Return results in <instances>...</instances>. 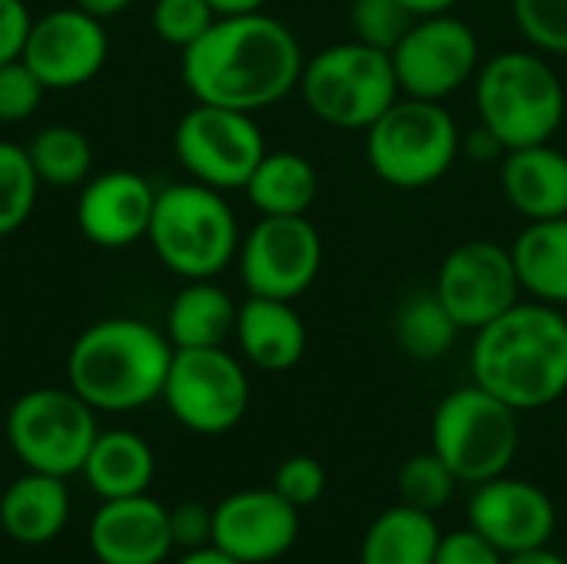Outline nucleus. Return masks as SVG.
<instances>
[{
	"mask_svg": "<svg viewBox=\"0 0 567 564\" xmlns=\"http://www.w3.org/2000/svg\"><path fill=\"white\" fill-rule=\"evenodd\" d=\"M302 47L296 33L262 13H226L183 50V83L196 103L256 113L299 86Z\"/></svg>",
	"mask_w": 567,
	"mask_h": 564,
	"instance_id": "obj_1",
	"label": "nucleus"
},
{
	"mask_svg": "<svg viewBox=\"0 0 567 564\" xmlns=\"http://www.w3.org/2000/svg\"><path fill=\"white\" fill-rule=\"evenodd\" d=\"M472 382L515 412L555 406L567 392V319L545 302H515L472 342Z\"/></svg>",
	"mask_w": 567,
	"mask_h": 564,
	"instance_id": "obj_2",
	"label": "nucleus"
},
{
	"mask_svg": "<svg viewBox=\"0 0 567 564\" xmlns=\"http://www.w3.org/2000/svg\"><path fill=\"white\" fill-rule=\"evenodd\" d=\"M173 352L169 336L143 319H100L70 346L66 386L96 412H133L163 396Z\"/></svg>",
	"mask_w": 567,
	"mask_h": 564,
	"instance_id": "obj_3",
	"label": "nucleus"
},
{
	"mask_svg": "<svg viewBox=\"0 0 567 564\" xmlns=\"http://www.w3.org/2000/svg\"><path fill=\"white\" fill-rule=\"evenodd\" d=\"M482 126L508 150L551 143L561 130L567 96L555 66L535 50H502L475 76Z\"/></svg>",
	"mask_w": 567,
	"mask_h": 564,
	"instance_id": "obj_4",
	"label": "nucleus"
},
{
	"mask_svg": "<svg viewBox=\"0 0 567 564\" xmlns=\"http://www.w3.org/2000/svg\"><path fill=\"white\" fill-rule=\"evenodd\" d=\"M146 239L179 279H216L239 253V223L223 189L186 180L156 189Z\"/></svg>",
	"mask_w": 567,
	"mask_h": 564,
	"instance_id": "obj_5",
	"label": "nucleus"
},
{
	"mask_svg": "<svg viewBox=\"0 0 567 564\" xmlns=\"http://www.w3.org/2000/svg\"><path fill=\"white\" fill-rule=\"evenodd\" d=\"M458 153V123L439 100L399 96L365 130V160L372 173L395 189H422L439 183Z\"/></svg>",
	"mask_w": 567,
	"mask_h": 564,
	"instance_id": "obj_6",
	"label": "nucleus"
},
{
	"mask_svg": "<svg viewBox=\"0 0 567 564\" xmlns=\"http://www.w3.org/2000/svg\"><path fill=\"white\" fill-rule=\"evenodd\" d=\"M296 90H302L309 113L336 130H369L402 96L392 53L359 40L309 57Z\"/></svg>",
	"mask_w": 567,
	"mask_h": 564,
	"instance_id": "obj_7",
	"label": "nucleus"
},
{
	"mask_svg": "<svg viewBox=\"0 0 567 564\" xmlns=\"http://www.w3.org/2000/svg\"><path fill=\"white\" fill-rule=\"evenodd\" d=\"M518 416L482 386L449 392L432 416V452L455 472L458 482L482 485L512 469L522 442Z\"/></svg>",
	"mask_w": 567,
	"mask_h": 564,
	"instance_id": "obj_8",
	"label": "nucleus"
},
{
	"mask_svg": "<svg viewBox=\"0 0 567 564\" xmlns=\"http://www.w3.org/2000/svg\"><path fill=\"white\" fill-rule=\"evenodd\" d=\"M100 435L96 409L66 389H30L7 412L10 452L30 472L80 475L93 439Z\"/></svg>",
	"mask_w": 567,
	"mask_h": 564,
	"instance_id": "obj_9",
	"label": "nucleus"
},
{
	"mask_svg": "<svg viewBox=\"0 0 567 564\" xmlns=\"http://www.w3.org/2000/svg\"><path fill=\"white\" fill-rule=\"evenodd\" d=\"M169 416L196 435H223L249 412V376L243 362L216 349H176L159 396Z\"/></svg>",
	"mask_w": 567,
	"mask_h": 564,
	"instance_id": "obj_10",
	"label": "nucleus"
},
{
	"mask_svg": "<svg viewBox=\"0 0 567 564\" xmlns=\"http://www.w3.org/2000/svg\"><path fill=\"white\" fill-rule=\"evenodd\" d=\"M173 150L196 183L226 193L246 186V180L266 156V140L252 113L196 103L176 123Z\"/></svg>",
	"mask_w": 567,
	"mask_h": 564,
	"instance_id": "obj_11",
	"label": "nucleus"
},
{
	"mask_svg": "<svg viewBox=\"0 0 567 564\" xmlns=\"http://www.w3.org/2000/svg\"><path fill=\"white\" fill-rule=\"evenodd\" d=\"M236 256L249 296L292 302L322 269V239L306 216H259Z\"/></svg>",
	"mask_w": 567,
	"mask_h": 564,
	"instance_id": "obj_12",
	"label": "nucleus"
},
{
	"mask_svg": "<svg viewBox=\"0 0 567 564\" xmlns=\"http://www.w3.org/2000/svg\"><path fill=\"white\" fill-rule=\"evenodd\" d=\"M478 57L482 47L475 30L452 13L419 17L392 50L402 96L439 103L478 73Z\"/></svg>",
	"mask_w": 567,
	"mask_h": 564,
	"instance_id": "obj_13",
	"label": "nucleus"
},
{
	"mask_svg": "<svg viewBox=\"0 0 567 564\" xmlns=\"http://www.w3.org/2000/svg\"><path fill=\"white\" fill-rule=\"evenodd\" d=\"M435 293L462 332H478L482 326L495 322L502 312L522 302L512 246L495 239H468L455 246L439 269Z\"/></svg>",
	"mask_w": 567,
	"mask_h": 564,
	"instance_id": "obj_14",
	"label": "nucleus"
},
{
	"mask_svg": "<svg viewBox=\"0 0 567 564\" xmlns=\"http://www.w3.org/2000/svg\"><path fill=\"white\" fill-rule=\"evenodd\" d=\"M106 53L110 40L103 20L80 7H60L33 20L23 63L47 90H76L103 70Z\"/></svg>",
	"mask_w": 567,
	"mask_h": 564,
	"instance_id": "obj_15",
	"label": "nucleus"
},
{
	"mask_svg": "<svg viewBox=\"0 0 567 564\" xmlns=\"http://www.w3.org/2000/svg\"><path fill=\"white\" fill-rule=\"evenodd\" d=\"M468 525L485 535L502 555L545 548L555 535L558 512L545 489L508 472L475 485L468 499Z\"/></svg>",
	"mask_w": 567,
	"mask_h": 564,
	"instance_id": "obj_16",
	"label": "nucleus"
},
{
	"mask_svg": "<svg viewBox=\"0 0 567 564\" xmlns=\"http://www.w3.org/2000/svg\"><path fill=\"white\" fill-rule=\"evenodd\" d=\"M299 509L276 489H246L213 509V545L243 564H269L292 552Z\"/></svg>",
	"mask_w": 567,
	"mask_h": 564,
	"instance_id": "obj_17",
	"label": "nucleus"
},
{
	"mask_svg": "<svg viewBox=\"0 0 567 564\" xmlns=\"http://www.w3.org/2000/svg\"><path fill=\"white\" fill-rule=\"evenodd\" d=\"M156 189L133 170H106L83 183L76 199L80 233L100 249H126L150 233Z\"/></svg>",
	"mask_w": 567,
	"mask_h": 564,
	"instance_id": "obj_18",
	"label": "nucleus"
},
{
	"mask_svg": "<svg viewBox=\"0 0 567 564\" xmlns=\"http://www.w3.org/2000/svg\"><path fill=\"white\" fill-rule=\"evenodd\" d=\"M86 545L100 564H163L173 552L169 509L150 492L106 499L90 519Z\"/></svg>",
	"mask_w": 567,
	"mask_h": 564,
	"instance_id": "obj_19",
	"label": "nucleus"
},
{
	"mask_svg": "<svg viewBox=\"0 0 567 564\" xmlns=\"http://www.w3.org/2000/svg\"><path fill=\"white\" fill-rule=\"evenodd\" d=\"M243 359L262 372H289L306 356V322L286 299L249 296L236 312L233 332Z\"/></svg>",
	"mask_w": 567,
	"mask_h": 564,
	"instance_id": "obj_20",
	"label": "nucleus"
},
{
	"mask_svg": "<svg viewBox=\"0 0 567 564\" xmlns=\"http://www.w3.org/2000/svg\"><path fill=\"white\" fill-rule=\"evenodd\" d=\"M502 193L528 223L567 216V153L551 143L518 146L502 156Z\"/></svg>",
	"mask_w": 567,
	"mask_h": 564,
	"instance_id": "obj_21",
	"label": "nucleus"
},
{
	"mask_svg": "<svg viewBox=\"0 0 567 564\" xmlns=\"http://www.w3.org/2000/svg\"><path fill=\"white\" fill-rule=\"evenodd\" d=\"M70 522L66 479L47 472H23L0 495V529L17 545L37 548L53 542Z\"/></svg>",
	"mask_w": 567,
	"mask_h": 564,
	"instance_id": "obj_22",
	"label": "nucleus"
},
{
	"mask_svg": "<svg viewBox=\"0 0 567 564\" xmlns=\"http://www.w3.org/2000/svg\"><path fill=\"white\" fill-rule=\"evenodd\" d=\"M80 475L100 502L146 495L156 479V455L150 442L130 429H100Z\"/></svg>",
	"mask_w": 567,
	"mask_h": 564,
	"instance_id": "obj_23",
	"label": "nucleus"
},
{
	"mask_svg": "<svg viewBox=\"0 0 567 564\" xmlns=\"http://www.w3.org/2000/svg\"><path fill=\"white\" fill-rule=\"evenodd\" d=\"M239 306L213 279H186L166 309V336L173 349H216L236 332Z\"/></svg>",
	"mask_w": 567,
	"mask_h": 564,
	"instance_id": "obj_24",
	"label": "nucleus"
},
{
	"mask_svg": "<svg viewBox=\"0 0 567 564\" xmlns=\"http://www.w3.org/2000/svg\"><path fill=\"white\" fill-rule=\"evenodd\" d=\"M522 293L535 302L567 306V216L528 223L512 246Z\"/></svg>",
	"mask_w": 567,
	"mask_h": 564,
	"instance_id": "obj_25",
	"label": "nucleus"
},
{
	"mask_svg": "<svg viewBox=\"0 0 567 564\" xmlns=\"http://www.w3.org/2000/svg\"><path fill=\"white\" fill-rule=\"evenodd\" d=\"M243 189L259 216H306L319 196V173L302 153L266 150Z\"/></svg>",
	"mask_w": 567,
	"mask_h": 564,
	"instance_id": "obj_26",
	"label": "nucleus"
},
{
	"mask_svg": "<svg viewBox=\"0 0 567 564\" xmlns=\"http://www.w3.org/2000/svg\"><path fill=\"white\" fill-rule=\"evenodd\" d=\"M442 532L435 515L412 505H395L382 512L359 548V564H435Z\"/></svg>",
	"mask_w": 567,
	"mask_h": 564,
	"instance_id": "obj_27",
	"label": "nucleus"
},
{
	"mask_svg": "<svg viewBox=\"0 0 567 564\" xmlns=\"http://www.w3.org/2000/svg\"><path fill=\"white\" fill-rule=\"evenodd\" d=\"M458 322L445 309L435 289L409 296L395 312V346L415 362L445 359L458 339Z\"/></svg>",
	"mask_w": 567,
	"mask_h": 564,
	"instance_id": "obj_28",
	"label": "nucleus"
},
{
	"mask_svg": "<svg viewBox=\"0 0 567 564\" xmlns=\"http://www.w3.org/2000/svg\"><path fill=\"white\" fill-rule=\"evenodd\" d=\"M30 163L40 176V183L50 186H83L90 180L93 170V146L86 140L83 130L66 126V123H53L33 133V140L27 143Z\"/></svg>",
	"mask_w": 567,
	"mask_h": 564,
	"instance_id": "obj_29",
	"label": "nucleus"
},
{
	"mask_svg": "<svg viewBox=\"0 0 567 564\" xmlns=\"http://www.w3.org/2000/svg\"><path fill=\"white\" fill-rule=\"evenodd\" d=\"M37 193L40 176L30 163L27 146L0 140V236L17 233L30 219Z\"/></svg>",
	"mask_w": 567,
	"mask_h": 564,
	"instance_id": "obj_30",
	"label": "nucleus"
},
{
	"mask_svg": "<svg viewBox=\"0 0 567 564\" xmlns=\"http://www.w3.org/2000/svg\"><path fill=\"white\" fill-rule=\"evenodd\" d=\"M455 472L435 455V452H422L412 455L402 469H399V499L402 505H412L419 512H442L452 495H455Z\"/></svg>",
	"mask_w": 567,
	"mask_h": 564,
	"instance_id": "obj_31",
	"label": "nucleus"
},
{
	"mask_svg": "<svg viewBox=\"0 0 567 564\" xmlns=\"http://www.w3.org/2000/svg\"><path fill=\"white\" fill-rule=\"evenodd\" d=\"M412 23H415V17L405 10L402 0H352L349 3L352 40L385 50V53H392L402 43V37L409 33Z\"/></svg>",
	"mask_w": 567,
	"mask_h": 564,
	"instance_id": "obj_32",
	"label": "nucleus"
},
{
	"mask_svg": "<svg viewBox=\"0 0 567 564\" xmlns=\"http://www.w3.org/2000/svg\"><path fill=\"white\" fill-rule=\"evenodd\" d=\"M209 0H156L153 3V30L169 47H193L216 20Z\"/></svg>",
	"mask_w": 567,
	"mask_h": 564,
	"instance_id": "obj_33",
	"label": "nucleus"
},
{
	"mask_svg": "<svg viewBox=\"0 0 567 564\" xmlns=\"http://www.w3.org/2000/svg\"><path fill=\"white\" fill-rule=\"evenodd\" d=\"M512 17L542 53H567V0H512Z\"/></svg>",
	"mask_w": 567,
	"mask_h": 564,
	"instance_id": "obj_34",
	"label": "nucleus"
},
{
	"mask_svg": "<svg viewBox=\"0 0 567 564\" xmlns=\"http://www.w3.org/2000/svg\"><path fill=\"white\" fill-rule=\"evenodd\" d=\"M47 86L40 76L20 60L0 63V123H23L30 120L43 103Z\"/></svg>",
	"mask_w": 567,
	"mask_h": 564,
	"instance_id": "obj_35",
	"label": "nucleus"
},
{
	"mask_svg": "<svg viewBox=\"0 0 567 564\" xmlns=\"http://www.w3.org/2000/svg\"><path fill=\"white\" fill-rule=\"evenodd\" d=\"M326 485H329V475H326L322 462L312 459V455H292V459H286L276 469V479H272V489L289 505H296V509L316 505L326 495Z\"/></svg>",
	"mask_w": 567,
	"mask_h": 564,
	"instance_id": "obj_36",
	"label": "nucleus"
},
{
	"mask_svg": "<svg viewBox=\"0 0 567 564\" xmlns=\"http://www.w3.org/2000/svg\"><path fill=\"white\" fill-rule=\"evenodd\" d=\"M169 535H173V548L179 552H196L213 545V509L199 502H183L169 509Z\"/></svg>",
	"mask_w": 567,
	"mask_h": 564,
	"instance_id": "obj_37",
	"label": "nucleus"
},
{
	"mask_svg": "<svg viewBox=\"0 0 567 564\" xmlns=\"http://www.w3.org/2000/svg\"><path fill=\"white\" fill-rule=\"evenodd\" d=\"M435 564H505V555L468 525V529L442 535Z\"/></svg>",
	"mask_w": 567,
	"mask_h": 564,
	"instance_id": "obj_38",
	"label": "nucleus"
},
{
	"mask_svg": "<svg viewBox=\"0 0 567 564\" xmlns=\"http://www.w3.org/2000/svg\"><path fill=\"white\" fill-rule=\"evenodd\" d=\"M33 17L23 0H0V63L20 60Z\"/></svg>",
	"mask_w": 567,
	"mask_h": 564,
	"instance_id": "obj_39",
	"label": "nucleus"
},
{
	"mask_svg": "<svg viewBox=\"0 0 567 564\" xmlns=\"http://www.w3.org/2000/svg\"><path fill=\"white\" fill-rule=\"evenodd\" d=\"M130 3H133V0H73V7L86 10V13L96 17V20H110V17H116V13H123Z\"/></svg>",
	"mask_w": 567,
	"mask_h": 564,
	"instance_id": "obj_40",
	"label": "nucleus"
},
{
	"mask_svg": "<svg viewBox=\"0 0 567 564\" xmlns=\"http://www.w3.org/2000/svg\"><path fill=\"white\" fill-rule=\"evenodd\" d=\"M405 10L419 20V17H439V13H452V7L458 0H402Z\"/></svg>",
	"mask_w": 567,
	"mask_h": 564,
	"instance_id": "obj_41",
	"label": "nucleus"
},
{
	"mask_svg": "<svg viewBox=\"0 0 567 564\" xmlns=\"http://www.w3.org/2000/svg\"><path fill=\"white\" fill-rule=\"evenodd\" d=\"M176 564H243L236 558H229L226 552H219L216 545H206V548H196V552H183V558Z\"/></svg>",
	"mask_w": 567,
	"mask_h": 564,
	"instance_id": "obj_42",
	"label": "nucleus"
},
{
	"mask_svg": "<svg viewBox=\"0 0 567 564\" xmlns=\"http://www.w3.org/2000/svg\"><path fill=\"white\" fill-rule=\"evenodd\" d=\"M505 564H567V562L545 545V548H528V552H518V555H505Z\"/></svg>",
	"mask_w": 567,
	"mask_h": 564,
	"instance_id": "obj_43",
	"label": "nucleus"
},
{
	"mask_svg": "<svg viewBox=\"0 0 567 564\" xmlns=\"http://www.w3.org/2000/svg\"><path fill=\"white\" fill-rule=\"evenodd\" d=\"M209 3H213V10L219 17H226V13H252V10H262L266 0H209Z\"/></svg>",
	"mask_w": 567,
	"mask_h": 564,
	"instance_id": "obj_44",
	"label": "nucleus"
}]
</instances>
